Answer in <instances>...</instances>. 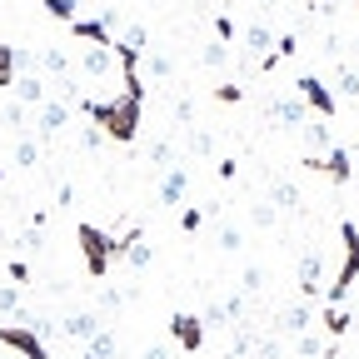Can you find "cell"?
Instances as JSON below:
<instances>
[{
    "mask_svg": "<svg viewBox=\"0 0 359 359\" xmlns=\"http://www.w3.org/2000/svg\"><path fill=\"white\" fill-rule=\"evenodd\" d=\"M339 240H344V264H339L334 285L325 290V304H344L359 285V224L354 219H339Z\"/></svg>",
    "mask_w": 359,
    "mask_h": 359,
    "instance_id": "6da1fadb",
    "label": "cell"
},
{
    "mask_svg": "<svg viewBox=\"0 0 359 359\" xmlns=\"http://www.w3.org/2000/svg\"><path fill=\"white\" fill-rule=\"evenodd\" d=\"M80 250H85L90 280H105L110 275V259H125V245L115 235H105L100 224H80Z\"/></svg>",
    "mask_w": 359,
    "mask_h": 359,
    "instance_id": "7a4b0ae2",
    "label": "cell"
},
{
    "mask_svg": "<svg viewBox=\"0 0 359 359\" xmlns=\"http://www.w3.org/2000/svg\"><path fill=\"white\" fill-rule=\"evenodd\" d=\"M294 95H299L314 115H320V120H334V110H339V95H334L320 75H299V80H294Z\"/></svg>",
    "mask_w": 359,
    "mask_h": 359,
    "instance_id": "3957f363",
    "label": "cell"
},
{
    "mask_svg": "<svg viewBox=\"0 0 359 359\" xmlns=\"http://www.w3.org/2000/svg\"><path fill=\"white\" fill-rule=\"evenodd\" d=\"M0 344L15 349L20 359H50V349H45V339H40L35 325H0Z\"/></svg>",
    "mask_w": 359,
    "mask_h": 359,
    "instance_id": "277c9868",
    "label": "cell"
},
{
    "mask_svg": "<svg viewBox=\"0 0 359 359\" xmlns=\"http://www.w3.org/2000/svg\"><path fill=\"white\" fill-rule=\"evenodd\" d=\"M325 294V255L320 250H304L299 255V299H320Z\"/></svg>",
    "mask_w": 359,
    "mask_h": 359,
    "instance_id": "5b68a950",
    "label": "cell"
},
{
    "mask_svg": "<svg viewBox=\"0 0 359 359\" xmlns=\"http://www.w3.org/2000/svg\"><path fill=\"white\" fill-rule=\"evenodd\" d=\"M170 334H175V344L185 349V354H200L210 330L200 325V314H175V320H170Z\"/></svg>",
    "mask_w": 359,
    "mask_h": 359,
    "instance_id": "8992f818",
    "label": "cell"
},
{
    "mask_svg": "<svg viewBox=\"0 0 359 359\" xmlns=\"http://www.w3.org/2000/svg\"><path fill=\"white\" fill-rule=\"evenodd\" d=\"M304 165H309V170H320V175H330L334 185H349V180H354V155H349L344 145H334L325 160H314V155H309Z\"/></svg>",
    "mask_w": 359,
    "mask_h": 359,
    "instance_id": "52a82bcc",
    "label": "cell"
},
{
    "mask_svg": "<svg viewBox=\"0 0 359 359\" xmlns=\"http://www.w3.org/2000/svg\"><path fill=\"white\" fill-rule=\"evenodd\" d=\"M280 330H285L290 339L309 334V330H314V304H309V299H294V304H285V309H280Z\"/></svg>",
    "mask_w": 359,
    "mask_h": 359,
    "instance_id": "ba28073f",
    "label": "cell"
},
{
    "mask_svg": "<svg viewBox=\"0 0 359 359\" xmlns=\"http://www.w3.org/2000/svg\"><path fill=\"white\" fill-rule=\"evenodd\" d=\"M185 190H190V170H185V165H170L165 180H160V205H165V210L185 205Z\"/></svg>",
    "mask_w": 359,
    "mask_h": 359,
    "instance_id": "9c48e42d",
    "label": "cell"
},
{
    "mask_svg": "<svg viewBox=\"0 0 359 359\" xmlns=\"http://www.w3.org/2000/svg\"><path fill=\"white\" fill-rule=\"evenodd\" d=\"M65 125H70V105H65L60 95H50V100L35 110V130H40V135H60Z\"/></svg>",
    "mask_w": 359,
    "mask_h": 359,
    "instance_id": "30bf717a",
    "label": "cell"
},
{
    "mask_svg": "<svg viewBox=\"0 0 359 359\" xmlns=\"http://www.w3.org/2000/svg\"><path fill=\"white\" fill-rule=\"evenodd\" d=\"M100 330H105V320H100V314H95V309H75V314H70V320H65V334H70V339H75L80 349H85L90 339H95Z\"/></svg>",
    "mask_w": 359,
    "mask_h": 359,
    "instance_id": "8fae6325",
    "label": "cell"
},
{
    "mask_svg": "<svg viewBox=\"0 0 359 359\" xmlns=\"http://www.w3.org/2000/svg\"><path fill=\"white\" fill-rule=\"evenodd\" d=\"M240 45H245L250 55H259V60H264L269 50H275V30H269L264 20H250V25L240 30Z\"/></svg>",
    "mask_w": 359,
    "mask_h": 359,
    "instance_id": "7c38bea8",
    "label": "cell"
},
{
    "mask_svg": "<svg viewBox=\"0 0 359 359\" xmlns=\"http://www.w3.org/2000/svg\"><path fill=\"white\" fill-rule=\"evenodd\" d=\"M269 115H275L285 130H304V120H309V105H304L299 95H285V100H275V105H269Z\"/></svg>",
    "mask_w": 359,
    "mask_h": 359,
    "instance_id": "4fadbf2b",
    "label": "cell"
},
{
    "mask_svg": "<svg viewBox=\"0 0 359 359\" xmlns=\"http://www.w3.org/2000/svg\"><path fill=\"white\" fill-rule=\"evenodd\" d=\"M304 145L314 160H325L334 150V135H330V120H304Z\"/></svg>",
    "mask_w": 359,
    "mask_h": 359,
    "instance_id": "5bb4252c",
    "label": "cell"
},
{
    "mask_svg": "<svg viewBox=\"0 0 359 359\" xmlns=\"http://www.w3.org/2000/svg\"><path fill=\"white\" fill-rule=\"evenodd\" d=\"M11 90H15V100H20V105H35V110L50 100V95H45V80H40L35 70H30V75H15V85H11Z\"/></svg>",
    "mask_w": 359,
    "mask_h": 359,
    "instance_id": "9a60e30c",
    "label": "cell"
},
{
    "mask_svg": "<svg viewBox=\"0 0 359 359\" xmlns=\"http://www.w3.org/2000/svg\"><path fill=\"white\" fill-rule=\"evenodd\" d=\"M349 325H354V314H349L344 304H325V314H320V330H325L330 339H344V334H349Z\"/></svg>",
    "mask_w": 359,
    "mask_h": 359,
    "instance_id": "2e32d148",
    "label": "cell"
},
{
    "mask_svg": "<svg viewBox=\"0 0 359 359\" xmlns=\"http://www.w3.org/2000/svg\"><path fill=\"white\" fill-rule=\"evenodd\" d=\"M120 245H125V259H130L135 269H150V259H155V250L145 245V235H140V230H130V235H120Z\"/></svg>",
    "mask_w": 359,
    "mask_h": 359,
    "instance_id": "e0dca14e",
    "label": "cell"
},
{
    "mask_svg": "<svg viewBox=\"0 0 359 359\" xmlns=\"http://www.w3.org/2000/svg\"><path fill=\"white\" fill-rule=\"evenodd\" d=\"M35 70H50L55 80H65V75H70V60H65V50H55V45H50V50L35 55Z\"/></svg>",
    "mask_w": 359,
    "mask_h": 359,
    "instance_id": "ac0fdd59",
    "label": "cell"
},
{
    "mask_svg": "<svg viewBox=\"0 0 359 359\" xmlns=\"http://www.w3.org/2000/svg\"><path fill=\"white\" fill-rule=\"evenodd\" d=\"M334 90L344 100H359V65H339L334 70Z\"/></svg>",
    "mask_w": 359,
    "mask_h": 359,
    "instance_id": "d6986e66",
    "label": "cell"
},
{
    "mask_svg": "<svg viewBox=\"0 0 359 359\" xmlns=\"http://www.w3.org/2000/svg\"><path fill=\"white\" fill-rule=\"evenodd\" d=\"M15 65H20V50L15 45H0V90L15 85Z\"/></svg>",
    "mask_w": 359,
    "mask_h": 359,
    "instance_id": "ffe728a7",
    "label": "cell"
},
{
    "mask_svg": "<svg viewBox=\"0 0 359 359\" xmlns=\"http://www.w3.org/2000/svg\"><path fill=\"white\" fill-rule=\"evenodd\" d=\"M269 205H275V210H299V185H290V180H280V185L269 190Z\"/></svg>",
    "mask_w": 359,
    "mask_h": 359,
    "instance_id": "44dd1931",
    "label": "cell"
},
{
    "mask_svg": "<svg viewBox=\"0 0 359 359\" xmlns=\"http://www.w3.org/2000/svg\"><path fill=\"white\" fill-rule=\"evenodd\" d=\"M294 349H299L304 359H320V354L330 359V354H334V344H325V339L314 334V330H309V334H299V339H294Z\"/></svg>",
    "mask_w": 359,
    "mask_h": 359,
    "instance_id": "7402d4cb",
    "label": "cell"
},
{
    "mask_svg": "<svg viewBox=\"0 0 359 359\" xmlns=\"http://www.w3.org/2000/svg\"><path fill=\"white\" fill-rule=\"evenodd\" d=\"M85 354H90V359H115V330L105 325V330H100L95 339L85 344Z\"/></svg>",
    "mask_w": 359,
    "mask_h": 359,
    "instance_id": "603a6c76",
    "label": "cell"
},
{
    "mask_svg": "<svg viewBox=\"0 0 359 359\" xmlns=\"http://www.w3.org/2000/svg\"><path fill=\"white\" fill-rule=\"evenodd\" d=\"M145 60V75H155V80H170L175 75V60L170 55H140Z\"/></svg>",
    "mask_w": 359,
    "mask_h": 359,
    "instance_id": "cb8c5ba5",
    "label": "cell"
},
{
    "mask_svg": "<svg viewBox=\"0 0 359 359\" xmlns=\"http://www.w3.org/2000/svg\"><path fill=\"white\" fill-rule=\"evenodd\" d=\"M240 245H245V235H240V224H219V250H224V255H235Z\"/></svg>",
    "mask_w": 359,
    "mask_h": 359,
    "instance_id": "d4e9b609",
    "label": "cell"
},
{
    "mask_svg": "<svg viewBox=\"0 0 359 359\" xmlns=\"http://www.w3.org/2000/svg\"><path fill=\"white\" fill-rule=\"evenodd\" d=\"M200 224H205V210H200V205H185V210H180V230H185V235H195Z\"/></svg>",
    "mask_w": 359,
    "mask_h": 359,
    "instance_id": "484cf974",
    "label": "cell"
},
{
    "mask_svg": "<svg viewBox=\"0 0 359 359\" xmlns=\"http://www.w3.org/2000/svg\"><path fill=\"white\" fill-rule=\"evenodd\" d=\"M0 314H20V290L15 285H0Z\"/></svg>",
    "mask_w": 359,
    "mask_h": 359,
    "instance_id": "4316f807",
    "label": "cell"
},
{
    "mask_svg": "<svg viewBox=\"0 0 359 359\" xmlns=\"http://www.w3.org/2000/svg\"><path fill=\"white\" fill-rule=\"evenodd\" d=\"M200 325H205V330H215V325H230V314H224V304H205Z\"/></svg>",
    "mask_w": 359,
    "mask_h": 359,
    "instance_id": "83f0119b",
    "label": "cell"
},
{
    "mask_svg": "<svg viewBox=\"0 0 359 359\" xmlns=\"http://www.w3.org/2000/svg\"><path fill=\"white\" fill-rule=\"evenodd\" d=\"M45 11H50L55 20H65V25H70V20H75V0H45Z\"/></svg>",
    "mask_w": 359,
    "mask_h": 359,
    "instance_id": "f1b7e54d",
    "label": "cell"
},
{
    "mask_svg": "<svg viewBox=\"0 0 359 359\" xmlns=\"http://www.w3.org/2000/svg\"><path fill=\"white\" fill-rule=\"evenodd\" d=\"M150 160H155L160 170H170V165H180V160H175V145H170V140H160V145L150 150Z\"/></svg>",
    "mask_w": 359,
    "mask_h": 359,
    "instance_id": "f546056e",
    "label": "cell"
},
{
    "mask_svg": "<svg viewBox=\"0 0 359 359\" xmlns=\"http://www.w3.org/2000/svg\"><path fill=\"white\" fill-rule=\"evenodd\" d=\"M215 35H219V45L240 40V30H235V20H230V15H215Z\"/></svg>",
    "mask_w": 359,
    "mask_h": 359,
    "instance_id": "4dcf8cb0",
    "label": "cell"
},
{
    "mask_svg": "<svg viewBox=\"0 0 359 359\" xmlns=\"http://www.w3.org/2000/svg\"><path fill=\"white\" fill-rule=\"evenodd\" d=\"M275 215H280V210H275V205H269V200H264V205H255V210H250V219H255V224H259V230H269V224H275Z\"/></svg>",
    "mask_w": 359,
    "mask_h": 359,
    "instance_id": "1f68e13d",
    "label": "cell"
},
{
    "mask_svg": "<svg viewBox=\"0 0 359 359\" xmlns=\"http://www.w3.org/2000/svg\"><path fill=\"white\" fill-rule=\"evenodd\" d=\"M35 160H40V145L35 140H20L15 145V165H35Z\"/></svg>",
    "mask_w": 359,
    "mask_h": 359,
    "instance_id": "d6a6232c",
    "label": "cell"
},
{
    "mask_svg": "<svg viewBox=\"0 0 359 359\" xmlns=\"http://www.w3.org/2000/svg\"><path fill=\"white\" fill-rule=\"evenodd\" d=\"M240 285H245V294H255V290H264V269H259V264H250Z\"/></svg>",
    "mask_w": 359,
    "mask_h": 359,
    "instance_id": "836d02e7",
    "label": "cell"
},
{
    "mask_svg": "<svg viewBox=\"0 0 359 359\" xmlns=\"http://www.w3.org/2000/svg\"><path fill=\"white\" fill-rule=\"evenodd\" d=\"M215 100H219V105H235V100H245V90H240V85H219Z\"/></svg>",
    "mask_w": 359,
    "mask_h": 359,
    "instance_id": "e575fe53",
    "label": "cell"
},
{
    "mask_svg": "<svg viewBox=\"0 0 359 359\" xmlns=\"http://www.w3.org/2000/svg\"><path fill=\"white\" fill-rule=\"evenodd\" d=\"M6 125H11V130H25V105H20V100L6 105Z\"/></svg>",
    "mask_w": 359,
    "mask_h": 359,
    "instance_id": "d590c367",
    "label": "cell"
},
{
    "mask_svg": "<svg viewBox=\"0 0 359 359\" xmlns=\"http://www.w3.org/2000/svg\"><path fill=\"white\" fill-rule=\"evenodd\" d=\"M230 60V50H224V45H205V65H224Z\"/></svg>",
    "mask_w": 359,
    "mask_h": 359,
    "instance_id": "8d00e7d4",
    "label": "cell"
},
{
    "mask_svg": "<svg viewBox=\"0 0 359 359\" xmlns=\"http://www.w3.org/2000/svg\"><path fill=\"white\" fill-rule=\"evenodd\" d=\"M11 280H15V285L30 280V264H25V259H11Z\"/></svg>",
    "mask_w": 359,
    "mask_h": 359,
    "instance_id": "74e56055",
    "label": "cell"
},
{
    "mask_svg": "<svg viewBox=\"0 0 359 359\" xmlns=\"http://www.w3.org/2000/svg\"><path fill=\"white\" fill-rule=\"evenodd\" d=\"M259 359H280V344H275V339H264V344H259Z\"/></svg>",
    "mask_w": 359,
    "mask_h": 359,
    "instance_id": "f35d334b",
    "label": "cell"
},
{
    "mask_svg": "<svg viewBox=\"0 0 359 359\" xmlns=\"http://www.w3.org/2000/svg\"><path fill=\"white\" fill-rule=\"evenodd\" d=\"M145 359H170V354H165V344H150V349H145Z\"/></svg>",
    "mask_w": 359,
    "mask_h": 359,
    "instance_id": "ab89813d",
    "label": "cell"
},
{
    "mask_svg": "<svg viewBox=\"0 0 359 359\" xmlns=\"http://www.w3.org/2000/svg\"><path fill=\"white\" fill-rule=\"evenodd\" d=\"M0 180H6V170H0Z\"/></svg>",
    "mask_w": 359,
    "mask_h": 359,
    "instance_id": "60d3db41",
    "label": "cell"
}]
</instances>
